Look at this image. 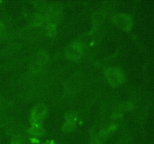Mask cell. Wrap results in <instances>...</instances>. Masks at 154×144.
<instances>
[{"label":"cell","instance_id":"cell-1","mask_svg":"<svg viewBox=\"0 0 154 144\" xmlns=\"http://www.w3.org/2000/svg\"><path fill=\"white\" fill-rule=\"evenodd\" d=\"M48 111L47 106L44 104H39L33 108L32 111L31 122L32 125H41L43 117Z\"/></svg>","mask_w":154,"mask_h":144},{"label":"cell","instance_id":"cell-2","mask_svg":"<svg viewBox=\"0 0 154 144\" xmlns=\"http://www.w3.org/2000/svg\"><path fill=\"white\" fill-rule=\"evenodd\" d=\"M105 76L111 86L120 85L124 80L123 74L119 69L114 68H108L105 72Z\"/></svg>","mask_w":154,"mask_h":144},{"label":"cell","instance_id":"cell-3","mask_svg":"<svg viewBox=\"0 0 154 144\" xmlns=\"http://www.w3.org/2000/svg\"><path fill=\"white\" fill-rule=\"evenodd\" d=\"M113 22L118 28L123 30H128L132 25V20L129 16L123 14H118L113 16Z\"/></svg>","mask_w":154,"mask_h":144},{"label":"cell","instance_id":"cell-4","mask_svg":"<svg viewBox=\"0 0 154 144\" xmlns=\"http://www.w3.org/2000/svg\"><path fill=\"white\" fill-rule=\"evenodd\" d=\"M66 54L70 59L77 60L82 55V47L75 42L66 47Z\"/></svg>","mask_w":154,"mask_h":144},{"label":"cell","instance_id":"cell-5","mask_svg":"<svg viewBox=\"0 0 154 144\" xmlns=\"http://www.w3.org/2000/svg\"><path fill=\"white\" fill-rule=\"evenodd\" d=\"M29 133L34 136H41L45 134V130L41 125H32L29 130Z\"/></svg>","mask_w":154,"mask_h":144},{"label":"cell","instance_id":"cell-6","mask_svg":"<svg viewBox=\"0 0 154 144\" xmlns=\"http://www.w3.org/2000/svg\"><path fill=\"white\" fill-rule=\"evenodd\" d=\"M37 59L41 64H45L48 62V59H49V56H48V52L46 50H41L38 52L37 55Z\"/></svg>","mask_w":154,"mask_h":144},{"label":"cell","instance_id":"cell-7","mask_svg":"<svg viewBox=\"0 0 154 144\" xmlns=\"http://www.w3.org/2000/svg\"><path fill=\"white\" fill-rule=\"evenodd\" d=\"M105 16V12L102 11V10H98V11L95 12L93 15V20L95 24H99L102 20H104Z\"/></svg>","mask_w":154,"mask_h":144},{"label":"cell","instance_id":"cell-8","mask_svg":"<svg viewBox=\"0 0 154 144\" xmlns=\"http://www.w3.org/2000/svg\"><path fill=\"white\" fill-rule=\"evenodd\" d=\"M75 128V122L74 120H67L63 126V130L65 132L72 131Z\"/></svg>","mask_w":154,"mask_h":144},{"label":"cell","instance_id":"cell-9","mask_svg":"<svg viewBox=\"0 0 154 144\" xmlns=\"http://www.w3.org/2000/svg\"><path fill=\"white\" fill-rule=\"evenodd\" d=\"M44 21H45V17L41 14H36L34 15V16L32 18V23L35 26H38L42 25Z\"/></svg>","mask_w":154,"mask_h":144},{"label":"cell","instance_id":"cell-10","mask_svg":"<svg viewBox=\"0 0 154 144\" xmlns=\"http://www.w3.org/2000/svg\"><path fill=\"white\" fill-rule=\"evenodd\" d=\"M47 34L50 37H54L56 35V26L54 23L50 22L48 24L46 28Z\"/></svg>","mask_w":154,"mask_h":144},{"label":"cell","instance_id":"cell-11","mask_svg":"<svg viewBox=\"0 0 154 144\" xmlns=\"http://www.w3.org/2000/svg\"><path fill=\"white\" fill-rule=\"evenodd\" d=\"M41 66H42V64H41L38 62H35L34 64H32V68L33 70H35V71H38L41 69Z\"/></svg>","mask_w":154,"mask_h":144},{"label":"cell","instance_id":"cell-12","mask_svg":"<svg viewBox=\"0 0 154 144\" xmlns=\"http://www.w3.org/2000/svg\"><path fill=\"white\" fill-rule=\"evenodd\" d=\"M12 144H22V139L18 136H14L12 140Z\"/></svg>","mask_w":154,"mask_h":144},{"label":"cell","instance_id":"cell-13","mask_svg":"<svg viewBox=\"0 0 154 144\" xmlns=\"http://www.w3.org/2000/svg\"><path fill=\"white\" fill-rule=\"evenodd\" d=\"M45 2H36V7L37 8H41V9H42L43 8H45Z\"/></svg>","mask_w":154,"mask_h":144}]
</instances>
